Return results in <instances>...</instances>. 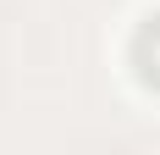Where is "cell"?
I'll use <instances>...</instances> for the list:
<instances>
[{
	"label": "cell",
	"mask_w": 160,
	"mask_h": 155,
	"mask_svg": "<svg viewBox=\"0 0 160 155\" xmlns=\"http://www.w3.org/2000/svg\"><path fill=\"white\" fill-rule=\"evenodd\" d=\"M132 67H138V78L149 89H160V11L132 33Z\"/></svg>",
	"instance_id": "obj_1"
}]
</instances>
